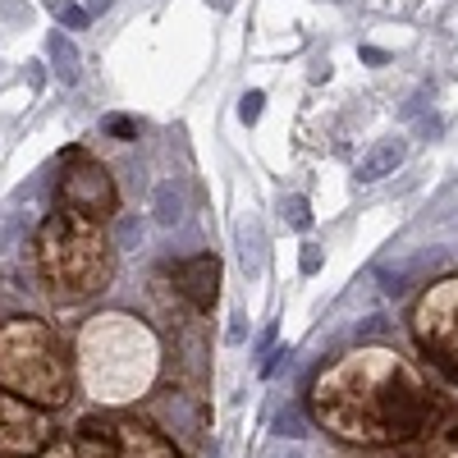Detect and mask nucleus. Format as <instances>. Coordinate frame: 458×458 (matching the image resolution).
I'll return each instance as SVG.
<instances>
[{
  "label": "nucleus",
  "mask_w": 458,
  "mask_h": 458,
  "mask_svg": "<svg viewBox=\"0 0 458 458\" xmlns=\"http://www.w3.org/2000/svg\"><path fill=\"white\" fill-rule=\"evenodd\" d=\"M403 138H380L367 157L358 161V183H376V179H386V174H394L399 165H403Z\"/></svg>",
  "instance_id": "9d476101"
},
{
  "label": "nucleus",
  "mask_w": 458,
  "mask_h": 458,
  "mask_svg": "<svg viewBox=\"0 0 458 458\" xmlns=\"http://www.w3.org/2000/svg\"><path fill=\"white\" fill-rule=\"evenodd\" d=\"M114 0H88V14H101V10H110Z\"/></svg>",
  "instance_id": "b1692460"
},
{
  "label": "nucleus",
  "mask_w": 458,
  "mask_h": 458,
  "mask_svg": "<svg viewBox=\"0 0 458 458\" xmlns=\"http://www.w3.org/2000/svg\"><path fill=\"white\" fill-rule=\"evenodd\" d=\"M151 211H157V225H179L183 216V188L174 179L157 183V198H151Z\"/></svg>",
  "instance_id": "9b49d317"
},
{
  "label": "nucleus",
  "mask_w": 458,
  "mask_h": 458,
  "mask_svg": "<svg viewBox=\"0 0 458 458\" xmlns=\"http://www.w3.org/2000/svg\"><path fill=\"white\" fill-rule=\"evenodd\" d=\"M243 321H248V317H234V326H229V339H234V344L243 339Z\"/></svg>",
  "instance_id": "5701e85b"
},
{
  "label": "nucleus",
  "mask_w": 458,
  "mask_h": 458,
  "mask_svg": "<svg viewBox=\"0 0 458 458\" xmlns=\"http://www.w3.org/2000/svg\"><path fill=\"white\" fill-rule=\"evenodd\" d=\"M83 394L101 408H124L151 394L161 376V339L129 312H97L73 339Z\"/></svg>",
  "instance_id": "f03ea898"
},
{
  "label": "nucleus",
  "mask_w": 458,
  "mask_h": 458,
  "mask_svg": "<svg viewBox=\"0 0 458 458\" xmlns=\"http://www.w3.org/2000/svg\"><path fill=\"white\" fill-rule=\"evenodd\" d=\"M427 458H458V422H445V427L436 431Z\"/></svg>",
  "instance_id": "4468645a"
},
{
  "label": "nucleus",
  "mask_w": 458,
  "mask_h": 458,
  "mask_svg": "<svg viewBox=\"0 0 458 458\" xmlns=\"http://www.w3.org/2000/svg\"><path fill=\"white\" fill-rule=\"evenodd\" d=\"M284 220L293 225V229H308L312 225V207H308V198H284Z\"/></svg>",
  "instance_id": "dca6fc26"
},
{
  "label": "nucleus",
  "mask_w": 458,
  "mask_h": 458,
  "mask_svg": "<svg viewBox=\"0 0 458 458\" xmlns=\"http://www.w3.org/2000/svg\"><path fill=\"white\" fill-rule=\"evenodd\" d=\"M174 280V293L188 302L193 312H211L216 308V298H220V257L216 252H198V257H188L179 266H170L165 271Z\"/></svg>",
  "instance_id": "1a4fd4ad"
},
{
  "label": "nucleus",
  "mask_w": 458,
  "mask_h": 458,
  "mask_svg": "<svg viewBox=\"0 0 458 458\" xmlns=\"http://www.w3.org/2000/svg\"><path fill=\"white\" fill-rule=\"evenodd\" d=\"M0 390L32 408H60L73 399L69 349L42 317L0 321Z\"/></svg>",
  "instance_id": "20e7f679"
},
{
  "label": "nucleus",
  "mask_w": 458,
  "mask_h": 458,
  "mask_svg": "<svg viewBox=\"0 0 458 458\" xmlns=\"http://www.w3.org/2000/svg\"><path fill=\"white\" fill-rule=\"evenodd\" d=\"M101 133L114 138V142H138V124L129 120V114H106V120H101Z\"/></svg>",
  "instance_id": "ddd939ff"
},
{
  "label": "nucleus",
  "mask_w": 458,
  "mask_h": 458,
  "mask_svg": "<svg viewBox=\"0 0 458 458\" xmlns=\"http://www.w3.org/2000/svg\"><path fill=\"white\" fill-rule=\"evenodd\" d=\"M37 458H79V449H73V436H51Z\"/></svg>",
  "instance_id": "f3484780"
},
{
  "label": "nucleus",
  "mask_w": 458,
  "mask_h": 458,
  "mask_svg": "<svg viewBox=\"0 0 458 458\" xmlns=\"http://www.w3.org/2000/svg\"><path fill=\"white\" fill-rule=\"evenodd\" d=\"M60 211L69 216H83V220H97L106 225L120 207V193H114V179L106 174L101 161H92L83 147H69L64 151V165H60Z\"/></svg>",
  "instance_id": "0eeeda50"
},
{
  "label": "nucleus",
  "mask_w": 458,
  "mask_h": 458,
  "mask_svg": "<svg viewBox=\"0 0 458 458\" xmlns=\"http://www.w3.org/2000/svg\"><path fill=\"white\" fill-rule=\"evenodd\" d=\"M47 440H51L47 412L0 390V458H37Z\"/></svg>",
  "instance_id": "6e6552de"
},
{
  "label": "nucleus",
  "mask_w": 458,
  "mask_h": 458,
  "mask_svg": "<svg viewBox=\"0 0 458 458\" xmlns=\"http://www.w3.org/2000/svg\"><path fill=\"white\" fill-rule=\"evenodd\" d=\"M51 60H55V73L64 83H79V51L64 32H51Z\"/></svg>",
  "instance_id": "f8f14e48"
},
{
  "label": "nucleus",
  "mask_w": 458,
  "mask_h": 458,
  "mask_svg": "<svg viewBox=\"0 0 458 458\" xmlns=\"http://www.w3.org/2000/svg\"><path fill=\"white\" fill-rule=\"evenodd\" d=\"M358 55H362L367 64H376V69H380V64H390V55H386V51H380V47H362Z\"/></svg>",
  "instance_id": "412c9836"
},
{
  "label": "nucleus",
  "mask_w": 458,
  "mask_h": 458,
  "mask_svg": "<svg viewBox=\"0 0 458 458\" xmlns=\"http://www.w3.org/2000/svg\"><path fill=\"white\" fill-rule=\"evenodd\" d=\"M321 431L349 445H403L431 422V390L422 371L394 349H353L330 362L312 386Z\"/></svg>",
  "instance_id": "f257e3e1"
},
{
  "label": "nucleus",
  "mask_w": 458,
  "mask_h": 458,
  "mask_svg": "<svg viewBox=\"0 0 458 458\" xmlns=\"http://www.w3.org/2000/svg\"><path fill=\"white\" fill-rule=\"evenodd\" d=\"M276 436H280V440H302V436H308V422H302L298 408H284V412L276 417Z\"/></svg>",
  "instance_id": "2eb2a0df"
},
{
  "label": "nucleus",
  "mask_w": 458,
  "mask_h": 458,
  "mask_svg": "<svg viewBox=\"0 0 458 458\" xmlns=\"http://www.w3.org/2000/svg\"><path fill=\"white\" fill-rule=\"evenodd\" d=\"M261 101H266L261 92H243V101H239V120L243 124H257L261 120Z\"/></svg>",
  "instance_id": "6ab92c4d"
},
{
  "label": "nucleus",
  "mask_w": 458,
  "mask_h": 458,
  "mask_svg": "<svg viewBox=\"0 0 458 458\" xmlns=\"http://www.w3.org/2000/svg\"><path fill=\"white\" fill-rule=\"evenodd\" d=\"M412 339L422 358L458 386V276L454 280H440L431 284L412 308Z\"/></svg>",
  "instance_id": "423d86ee"
},
{
  "label": "nucleus",
  "mask_w": 458,
  "mask_h": 458,
  "mask_svg": "<svg viewBox=\"0 0 458 458\" xmlns=\"http://www.w3.org/2000/svg\"><path fill=\"white\" fill-rule=\"evenodd\" d=\"M120 239H124V243H133V239H138V225H133V220H124V225H120Z\"/></svg>",
  "instance_id": "4be33fe9"
},
{
  "label": "nucleus",
  "mask_w": 458,
  "mask_h": 458,
  "mask_svg": "<svg viewBox=\"0 0 458 458\" xmlns=\"http://www.w3.org/2000/svg\"><path fill=\"white\" fill-rule=\"evenodd\" d=\"M32 266L55 302H88L114 280V239L97 220L51 211L37 229Z\"/></svg>",
  "instance_id": "7ed1b4c3"
},
{
  "label": "nucleus",
  "mask_w": 458,
  "mask_h": 458,
  "mask_svg": "<svg viewBox=\"0 0 458 458\" xmlns=\"http://www.w3.org/2000/svg\"><path fill=\"white\" fill-rule=\"evenodd\" d=\"M284 458H302V454H284Z\"/></svg>",
  "instance_id": "a878e982"
},
{
  "label": "nucleus",
  "mask_w": 458,
  "mask_h": 458,
  "mask_svg": "<svg viewBox=\"0 0 458 458\" xmlns=\"http://www.w3.org/2000/svg\"><path fill=\"white\" fill-rule=\"evenodd\" d=\"M317 271H321V248L308 243V248H302V276H317Z\"/></svg>",
  "instance_id": "aec40b11"
},
{
  "label": "nucleus",
  "mask_w": 458,
  "mask_h": 458,
  "mask_svg": "<svg viewBox=\"0 0 458 458\" xmlns=\"http://www.w3.org/2000/svg\"><path fill=\"white\" fill-rule=\"evenodd\" d=\"M0 308H10V298H5V293H0Z\"/></svg>",
  "instance_id": "393cba45"
},
{
  "label": "nucleus",
  "mask_w": 458,
  "mask_h": 458,
  "mask_svg": "<svg viewBox=\"0 0 458 458\" xmlns=\"http://www.w3.org/2000/svg\"><path fill=\"white\" fill-rule=\"evenodd\" d=\"M51 10H55L69 28H88V23H92V14H88L83 5H60V0H51Z\"/></svg>",
  "instance_id": "a211bd4d"
},
{
  "label": "nucleus",
  "mask_w": 458,
  "mask_h": 458,
  "mask_svg": "<svg viewBox=\"0 0 458 458\" xmlns=\"http://www.w3.org/2000/svg\"><path fill=\"white\" fill-rule=\"evenodd\" d=\"M79 458H183L179 445L161 431L129 412H97L79 422L73 436Z\"/></svg>",
  "instance_id": "39448f33"
}]
</instances>
